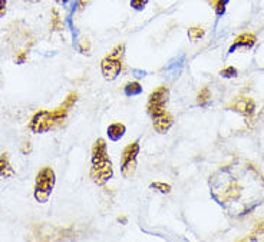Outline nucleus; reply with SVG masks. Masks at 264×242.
Wrapping results in <instances>:
<instances>
[{
    "instance_id": "f257e3e1",
    "label": "nucleus",
    "mask_w": 264,
    "mask_h": 242,
    "mask_svg": "<svg viewBox=\"0 0 264 242\" xmlns=\"http://www.w3.org/2000/svg\"><path fill=\"white\" fill-rule=\"evenodd\" d=\"M210 189L217 204L231 215L250 213L264 199V181L249 163L228 165L210 179Z\"/></svg>"
},
{
    "instance_id": "f03ea898",
    "label": "nucleus",
    "mask_w": 264,
    "mask_h": 242,
    "mask_svg": "<svg viewBox=\"0 0 264 242\" xmlns=\"http://www.w3.org/2000/svg\"><path fill=\"white\" fill-rule=\"evenodd\" d=\"M76 99H78L76 93H69L65 99V102L55 110H52V112L51 110H39V112H36L33 117L30 119L29 129L35 133H43L60 125L66 119L68 112L74 106Z\"/></svg>"
},
{
    "instance_id": "7ed1b4c3",
    "label": "nucleus",
    "mask_w": 264,
    "mask_h": 242,
    "mask_svg": "<svg viewBox=\"0 0 264 242\" xmlns=\"http://www.w3.org/2000/svg\"><path fill=\"white\" fill-rule=\"evenodd\" d=\"M55 182H56V178H55V172L52 168H42L37 172L35 192H33L37 202L45 204L49 201V197L55 188Z\"/></svg>"
},
{
    "instance_id": "20e7f679",
    "label": "nucleus",
    "mask_w": 264,
    "mask_h": 242,
    "mask_svg": "<svg viewBox=\"0 0 264 242\" xmlns=\"http://www.w3.org/2000/svg\"><path fill=\"white\" fill-rule=\"evenodd\" d=\"M125 52V44H118L114 47L112 52L106 58L101 62V69H102L103 78L106 81H114L117 79L118 75L122 70V56Z\"/></svg>"
},
{
    "instance_id": "39448f33",
    "label": "nucleus",
    "mask_w": 264,
    "mask_h": 242,
    "mask_svg": "<svg viewBox=\"0 0 264 242\" xmlns=\"http://www.w3.org/2000/svg\"><path fill=\"white\" fill-rule=\"evenodd\" d=\"M169 99V89L168 86H160V88L154 90L147 103L148 115L151 117H157L165 112L167 103Z\"/></svg>"
},
{
    "instance_id": "423d86ee",
    "label": "nucleus",
    "mask_w": 264,
    "mask_h": 242,
    "mask_svg": "<svg viewBox=\"0 0 264 242\" xmlns=\"http://www.w3.org/2000/svg\"><path fill=\"white\" fill-rule=\"evenodd\" d=\"M91 178L96 185H105L114 175L112 163L108 158L99 159V161H92L91 166Z\"/></svg>"
},
{
    "instance_id": "0eeeda50",
    "label": "nucleus",
    "mask_w": 264,
    "mask_h": 242,
    "mask_svg": "<svg viewBox=\"0 0 264 242\" xmlns=\"http://www.w3.org/2000/svg\"><path fill=\"white\" fill-rule=\"evenodd\" d=\"M140 154V143L134 142L124 149L122 154V163H121V172L125 178H131L137 169V156Z\"/></svg>"
},
{
    "instance_id": "6e6552de",
    "label": "nucleus",
    "mask_w": 264,
    "mask_h": 242,
    "mask_svg": "<svg viewBox=\"0 0 264 242\" xmlns=\"http://www.w3.org/2000/svg\"><path fill=\"white\" fill-rule=\"evenodd\" d=\"M230 108L244 115V116H251L254 113L256 105L253 102V99H250V98H238V99H235L234 102L230 105Z\"/></svg>"
},
{
    "instance_id": "1a4fd4ad",
    "label": "nucleus",
    "mask_w": 264,
    "mask_h": 242,
    "mask_svg": "<svg viewBox=\"0 0 264 242\" xmlns=\"http://www.w3.org/2000/svg\"><path fill=\"white\" fill-rule=\"evenodd\" d=\"M257 42V37L253 35V33H243L240 36L235 39V42L231 44L228 53H233L235 49H240V47H244V49H250L253 47Z\"/></svg>"
},
{
    "instance_id": "9d476101",
    "label": "nucleus",
    "mask_w": 264,
    "mask_h": 242,
    "mask_svg": "<svg viewBox=\"0 0 264 242\" xmlns=\"http://www.w3.org/2000/svg\"><path fill=\"white\" fill-rule=\"evenodd\" d=\"M174 124V119L168 112H164L161 115L154 117V129L158 133H165Z\"/></svg>"
},
{
    "instance_id": "9b49d317",
    "label": "nucleus",
    "mask_w": 264,
    "mask_h": 242,
    "mask_svg": "<svg viewBox=\"0 0 264 242\" xmlns=\"http://www.w3.org/2000/svg\"><path fill=\"white\" fill-rule=\"evenodd\" d=\"M15 169L12 168L10 161H9V154L5 152V154L0 155V179L15 176Z\"/></svg>"
},
{
    "instance_id": "f8f14e48",
    "label": "nucleus",
    "mask_w": 264,
    "mask_h": 242,
    "mask_svg": "<svg viewBox=\"0 0 264 242\" xmlns=\"http://www.w3.org/2000/svg\"><path fill=\"white\" fill-rule=\"evenodd\" d=\"M126 132V128H125L124 124H112V125L108 126V136H109L111 140L117 142L119 140Z\"/></svg>"
},
{
    "instance_id": "ddd939ff",
    "label": "nucleus",
    "mask_w": 264,
    "mask_h": 242,
    "mask_svg": "<svg viewBox=\"0 0 264 242\" xmlns=\"http://www.w3.org/2000/svg\"><path fill=\"white\" fill-rule=\"evenodd\" d=\"M124 92L125 95L129 96V98H132V96H138L142 93V86H141L138 82H129V83H126Z\"/></svg>"
},
{
    "instance_id": "4468645a",
    "label": "nucleus",
    "mask_w": 264,
    "mask_h": 242,
    "mask_svg": "<svg viewBox=\"0 0 264 242\" xmlns=\"http://www.w3.org/2000/svg\"><path fill=\"white\" fill-rule=\"evenodd\" d=\"M204 36V29L200 28V26H192L188 29V37H190L192 42H197L198 39Z\"/></svg>"
},
{
    "instance_id": "2eb2a0df",
    "label": "nucleus",
    "mask_w": 264,
    "mask_h": 242,
    "mask_svg": "<svg viewBox=\"0 0 264 242\" xmlns=\"http://www.w3.org/2000/svg\"><path fill=\"white\" fill-rule=\"evenodd\" d=\"M149 188L160 192V193H169L171 192V186L167 184H162V182H152V184L149 185Z\"/></svg>"
},
{
    "instance_id": "dca6fc26",
    "label": "nucleus",
    "mask_w": 264,
    "mask_h": 242,
    "mask_svg": "<svg viewBox=\"0 0 264 242\" xmlns=\"http://www.w3.org/2000/svg\"><path fill=\"white\" fill-rule=\"evenodd\" d=\"M208 101H210V90H208V88H204L198 93V105L206 106Z\"/></svg>"
},
{
    "instance_id": "f3484780",
    "label": "nucleus",
    "mask_w": 264,
    "mask_h": 242,
    "mask_svg": "<svg viewBox=\"0 0 264 242\" xmlns=\"http://www.w3.org/2000/svg\"><path fill=\"white\" fill-rule=\"evenodd\" d=\"M228 2H230V0H217V2H215V6H214V8H215V15L217 16L224 15Z\"/></svg>"
},
{
    "instance_id": "a211bd4d",
    "label": "nucleus",
    "mask_w": 264,
    "mask_h": 242,
    "mask_svg": "<svg viewBox=\"0 0 264 242\" xmlns=\"http://www.w3.org/2000/svg\"><path fill=\"white\" fill-rule=\"evenodd\" d=\"M183 62H184V56L177 58L175 60H172L168 66H167V70H174V74H177V72H178V69L183 66Z\"/></svg>"
},
{
    "instance_id": "6ab92c4d",
    "label": "nucleus",
    "mask_w": 264,
    "mask_h": 242,
    "mask_svg": "<svg viewBox=\"0 0 264 242\" xmlns=\"http://www.w3.org/2000/svg\"><path fill=\"white\" fill-rule=\"evenodd\" d=\"M62 29V20L58 15V10H53V19H52V30Z\"/></svg>"
},
{
    "instance_id": "aec40b11",
    "label": "nucleus",
    "mask_w": 264,
    "mask_h": 242,
    "mask_svg": "<svg viewBox=\"0 0 264 242\" xmlns=\"http://www.w3.org/2000/svg\"><path fill=\"white\" fill-rule=\"evenodd\" d=\"M220 75L223 76V78H235V76H237V69L233 66L226 67V69H223V70H221Z\"/></svg>"
},
{
    "instance_id": "412c9836",
    "label": "nucleus",
    "mask_w": 264,
    "mask_h": 242,
    "mask_svg": "<svg viewBox=\"0 0 264 242\" xmlns=\"http://www.w3.org/2000/svg\"><path fill=\"white\" fill-rule=\"evenodd\" d=\"M148 2L149 0H131V6L135 10H142L148 5Z\"/></svg>"
},
{
    "instance_id": "4be33fe9",
    "label": "nucleus",
    "mask_w": 264,
    "mask_h": 242,
    "mask_svg": "<svg viewBox=\"0 0 264 242\" xmlns=\"http://www.w3.org/2000/svg\"><path fill=\"white\" fill-rule=\"evenodd\" d=\"M132 74H134V76H135L137 79H141V78H144V76L147 75V72H145V70H140V69H134Z\"/></svg>"
},
{
    "instance_id": "5701e85b",
    "label": "nucleus",
    "mask_w": 264,
    "mask_h": 242,
    "mask_svg": "<svg viewBox=\"0 0 264 242\" xmlns=\"http://www.w3.org/2000/svg\"><path fill=\"white\" fill-rule=\"evenodd\" d=\"M6 2L8 0H0V16H3V13L6 12Z\"/></svg>"
},
{
    "instance_id": "b1692460",
    "label": "nucleus",
    "mask_w": 264,
    "mask_h": 242,
    "mask_svg": "<svg viewBox=\"0 0 264 242\" xmlns=\"http://www.w3.org/2000/svg\"><path fill=\"white\" fill-rule=\"evenodd\" d=\"M30 149H32V145H30V142H26V143H25V147L22 148V152L25 155H28L30 152Z\"/></svg>"
},
{
    "instance_id": "393cba45",
    "label": "nucleus",
    "mask_w": 264,
    "mask_h": 242,
    "mask_svg": "<svg viewBox=\"0 0 264 242\" xmlns=\"http://www.w3.org/2000/svg\"><path fill=\"white\" fill-rule=\"evenodd\" d=\"M25 58H26V53L23 52V53H20V56L16 58V62H17V63H23V62H25Z\"/></svg>"
},
{
    "instance_id": "a878e982",
    "label": "nucleus",
    "mask_w": 264,
    "mask_h": 242,
    "mask_svg": "<svg viewBox=\"0 0 264 242\" xmlns=\"http://www.w3.org/2000/svg\"><path fill=\"white\" fill-rule=\"evenodd\" d=\"M86 3H88V0H78V6H79V9L85 8Z\"/></svg>"
},
{
    "instance_id": "bb28decb",
    "label": "nucleus",
    "mask_w": 264,
    "mask_h": 242,
    "mask_svg": "<svg viewBox=\"0 0 264 242\" xmlns=\"http://www.w3.org/2000/svg\"><path fill=\"white\" fill-rule=\"evenodd\" d=\"M207 2H208L210 5H215V2H217V0H207Z\"/></svg>"
},
{
    "instance_id": "cd10ccee",
    "label": "nucleus",
    "mask_w": 264,
    "mask_h": 242,
    "mask_svg": "<svg viewBox=\"0 0 264 242\" xmlns=\"http://www.w3.org/2000/svg\"><path fill=\"white\" fill-rule=\"evenodd\" d=\"M59 2H62V3H66V2H68V0H59Z\"/></svg>"
},
{
    "instance_id": "c85d7f7f",
    "label": "nucleus",
    "mask_w": 264,
    "mask_h": 242,
    "mask_svg": "<svg viewBox=\"0 0 264 242\" xmlns=\"http://www.w3.org/2000/svg\"><path fill=\"white\" fill-rule=\"evenodd\" d=\"M26 2H35V0H26Z\"/></svg>"
}]
</instances>
